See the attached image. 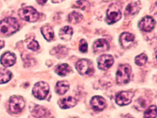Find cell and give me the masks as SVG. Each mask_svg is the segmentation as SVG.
Returning <instances> with one entry per match:
<instances>
[{"mask_svg":"<svg viewBox=\"0 0 157 118\" xmlns=\"http://www.w3.org/2000/svg\"><path fill=\"white\" fill-rule=\"evenodd\" d=\"M16 61L15 54L10 52L4 53L1 58V63L5 67H9L14 65Z\"/></svg>","mask_w":157,"mask_h":118,"instance_id":"14","label":"cell"},{"mask_svg":"<svg viewBox=\"0 0 157 118\" xmlns=\"http://www.w3.org/2000/svg\"><path fill=\"white\" fill-rule=\"evenodd\" d=\"M40 31L43 36L47 41H50L54 38V32L52 28L50 25H46L42 26Z\"/></svg>","mask_w":157,"mask_h":118,"instance_id":"19","label":"cell"},{"mask_svg":"<svg viewBox=\"0 0 157 118\" xmlns=\"http://www.w3.org/2000/svg\"><path fill=\"white\" fill-rule=\"evenodd\" d=\"M156 24L155 20L150 16L144 17L139 23V28L145 32L151 31Z\"/></svg>","mask_w":157,"mask_h":118,"instance_id":"10","label":"cell"},{"mask_svg":"<svg viewBox=\"0 0 157 118\" xmlns=\"http://www.w3.org/2000/svg\"><path fill=\"white\" fill-rule=\"evenodd\" d=\"M27 47L34 51H36L40 48L38 42L34 39H33L29 42V43L27 45Z\"/></svg>","mask_w":157,"mask_h":118,"instance_id":"29","label":"cell"},{"mask_svg":"<svg viewBox=\"0 0 157 118\" xmlns=\"http://www.w3.org/2000/svg\"><path fill=\"white\" fill-rule=\"evenodd\" d=\"M90 106L95 111H102L106 106V101L100 96H94L90 100Z\"/></svg>","mask_w":157,"mask_h":118,"instance_id":"11","label":"cell"},{"mask_svg":"<svg viewBox=\"0 0 157 118\" xmlns=\"http://www.w3.org/2000/svg\"><path fill=\"white\" fill-rule=\"evenodd\" d=\"M119 39L122 47L124 49H128L132 45L134 39V36L129 33L124 32L121 34Z\"/></svg>","mask_w":157,"mask_h":118,"instance_id":"12","label":"cell"},{"mask_svg":"<svg viewBox=\"0 0 157 118\" xmlns=\"http://www.w3.org/2000/svg\"><path fill=\"white\" fill-rule=\"evenodd\" d=\"M18 14L22 20L28 22H36L39 17V13L31 6H26L20 9Z\"/></svg>","mask_w":157,"mask_h":118,"instance_id":"3","label":"cell"},{"mask_svg":"<svg viewBox=\"0 0 157 118\" xmlns=\"http://www.w3.org/2000/svg\"><path fill=\"white\" fill-rule=\"evenodd\" d=\"M77 103L75 98L72 96H68L62 98L59 101V106L62 109H67L74 106Z\"/></svg>","mask_w":157,"mask_h":118,"instance_id":"17","label":"cell"},{"mask_svg":"<svg viewBox=\"0 0 157 118\" xmlns=\"http://www.w3.org/2000/svg\"><path fill=\"white\" fill-rule=\"evenodd\" d=\"M55 71L59 76H65L71 71V68L66 63H62L55 67Z\"/></svg>","mask_w":157,"mask_h":118,"instance_id":"21","label":"cell"},{"mask_svg":"<svg viewBox=\"0 0 157 118\" xmlns=\"http://www.w3.org/2000/svg\"><path fill=\"white\" fill-rule=\"evenodd\" d=\"M126 118H134V117H131V116H128Z\"/></svg>","mask_w":157,"mask_h":118,"instance_id":"33","label":"cell"},{"mask_svg":"<svg viewBox=\"0 0 157 118\" xmlns=\"http://www.w3.org/2000/svg\"><path fill=\"white\" fill-rule=\"evenodd\" d=\"M4 41L0 40V49H2V48L4 47Z\"/></svg>","mask_w":157,"mask_h":118,"instance_id":"31","label":"cell"},{"mask_svg":"<svg viewBox=\"0 0 157 118\" xmlns=\"http://www.w3.org/2000/svg\"><path fill=\"white\" fill-rule=\"evenodd\" d=\"M37 2L39 3V4H40L41 5H43L44 4H45V3L46 2V1H37Z\"/></svg>","mask_w":157,"mask_h":118,"instance_id":"32","label":"cell"},{"mask_svg":"<svg viewBox=\"0 0 157 118\" xmlns=\"http://www.w3.org/2000/svg\"><path fill=\"white\" fill-rule=\"evenodd\" d=\"M133 96V93L131 92L122 91L116 95L115 101L120 106H125L131 103Z\"/></svg>","mask_w":157,"mask_h":118,"instance_id":"9","label":"cell"},{"mask_svg":"<svg viewBox=\"0 0 157 118\" xmlns=\"http://www.w3.org/2000/svg\"><path fill=\"white\" fill-rule=\"evenodd\" d=\"M73 33L72 28L70 26H64L60 29L59 31V38L62 40L68 41L71 39Z\"/></svg>","mask_w":157,"mask_h":118,"instance_id":"18","label":"cell"},{"mask_svg":"<svg viewBox=\"0 0 157 118\" xmlns=\"http://www.w3.org/2000/svg\"><path fill=\"white\" fill-rule=\"evenodd\" d=\"M109 49V45L107 41L99 39L94 41L93 45V49L94 53H102L107 51Z\"/></svg>","mask_w":157,"mask_h":118,"instance_id":"13","label":"cell"},{"mask_svg":"<svg viewBox=\"0 0 157 118\" xmlns=\"http://www.w3.org/2000/svg\"><path fill=\"white\" fill-rule=\"evenodd\" d=\"M147 61V56L144 53H141L135 58V63L138 66L144 65Z\"/></svg>","mask_w":157,"mask_h":118,"instance_id":"27","label":"cell"},{"mask_svg":"<svg viewBox=\"0 0 157 118\" xmlns=\"http://www.w3.org/2000/svg\"><path fill=\"white\" fill-rule=\"evenodd\" d=\"M113 57L110 55L104 54L101 55L98 59V66L101 70L109 69L113 64Z\"/></svg>","mask_w":157,"mask_h":118,"instance_id":"8","label":"cell"},{"mask_svg":"<svg viewBox=\"0 0 157 118\" xmlns=\"http://www.w3.org/2000/svg\"><path fill=\"white\" fill-rule=\"evenodd\" d=\"M12 77V73L4 68H0V84L7 82Z\"/></svg>","mask_w":157,"mask_h":118,"instance_id":"23","label":"cell"},{"mask_svg":"<svg viewBox=\"0 0 157 118\" xmlns=\"http://www.w3.org/2000/svg\"><path fill=\"white\" fill-rule=\"evenodd\" d=\"M49 85L47 83L44 82H37L33 87V94L39 100L45 99L49 92Z\"/></svg>","mask_w":157,"mask_h":118,"instance_id":"6","label":"cell"},{"mask_svg":"<svg viewBox=\"0 0 157 118\" xmlns=\"http://www.w3.org/2000/svg\"><path fill=\"white\" fill-rule=\"evenodd\" d=\"M83 19V16L78 12L75 11L72 12L68 15V22L72 24L79 23Z\"/></svg>","mask_w":157,"mask_h":118,"instance_id":"24","label":"cell"},{"mask_svg":"<svg viewBox=\"0 0 157 118\" xmlns=\"http://www.w3.org/2000/svg\"><path fill=\"white\" fill-rule=\"evenodd\" d=\"M75 68L81 75L90 76L94 71V66L92 62L87 59H81L75 64Z\"/></svg>","mask_w":157,"mask_h":118,"instance_id":"5","label":"cell"},{"mask_svg":"<svg viewBox=\"0 0 157 118\" xmlns=\"http://www.w3.org/2000/svg\"><path fill=\"white\" fill-rule=\"evenodd\" d=\"M140 9V1H132L131 2L126 6L124 11V15L126 17L131 16L136 14Z\"/></svg>","mask_w":157,"mask_h":118,"instance_id":"15","label":"cell"},{"mask_svg":"<svg viewBox=\"0 0 157 118\" xmlns=\"http://www.w3.org/2000/svg\"><path fill=\"white\" fill-rule=\"evenodd\" d=\"M69 84L66 81H61L56 83L55 86V92L59 95L64 94L69 89Z\"/></svg>","mask_w":157,"mask_h":118,"instance_id":"22","label":"cell"},{"mask_svg":"<svg viewBox=\"0 0 157 118\" xmlns=\"http://www.w3.org/2000/svg\"><path fill=\"white\" fill-rule=\"evenodd\" d=\"M25 102L23 98L20 96H13L10 97L9 102L10 111L13 113H18L24 108Z\"/></svg>","mask_w":157,"mask_h":118,"instance_id":"7","label":"cell"},{"mask_svg":"<svg viewBox=\"0 0 157 118\" xmlns=\"http://www.w3.org/2000/svg\"><path fill=\"white\" fill-rule=\"evenodd\" d=\"M67 49L63 45H57L56 47L52 49L50 53L52 55L56 56L58 58H63L67 53Z\"/></svg>","mask_w":157,"mask_h":118,"instance_id":"20","label":"cell"},{"mask_svg":"<svg viewBox=\"0 0 157 118\" xmlns=\"http://www.w3.org/2000/svg\"><path fill=\"white\" fill-rule=\"evenodd\" d=\"M19 23L16 18L7 17L0 22V34L10 36L18 31Z\"/></svg>","mask_w":157,"mask_h":118,"instance_id":"1","label":"cell"},{"mask_svg":"<svg viewBox=\"0 0 157 118\" xmlns=\"http://www.w3.org/2000/svg\"><path fill=\"white\" fill-rule=\"evenodd\" d=\"M79 50L82 52V53H85L87 52V49H88V44L87 42H86L85 40L84 39H81L80 42H79Z\"/></svg>","mask_w":157,"mask_h":118,"instance_id":"30","label":"cell"},{"mask_svg":"<svg viewBox=\"0 0 157 118\" xmlns=\"http://www.w3.org/2000/svg\"><path fill=\"white\" fill-rule=\"evenodd\" d=\"M156 116V106L152 105L148 107L145 111L144 118H155Z\"/></svg>","mask_w":157,"mask_h":118,"instance_id":"25","label":"cell"},{"mask_svg":"<svg viewBox=\"0 0 157 118\" xmlns=\"http://www.w3.org/2000/svg\"><path fill=\"white\" fill-rule=\"evenodd\" d=\"M89 2L86 1H75L74 2V6L72 7L80 9L82 10H85L86 7L89 6Z\"/></svg>","mask_w":157,"mask_h":118,"instance_id":"28","label":"cell"},{"mask_svg":"<svg viewBox=\"0 0 157 118\" xmlns=\"http://www.w3.org/2000/svg\"><path fill=\"white\" fill-rule=\"evenodd\" d=\"M31 114L36 118H42L47 115V109L40 105H34L30 108Z\"/></svg>","mask_w":157,"mask_h":118,"instance_id":"16","label":"cell"},{"mask_svg":"<svg viewBox=\"0 0 157 118\" xmlns=\"http://www.w3.org/2000/svg\"><path fill=\"white\" fill-rule=\"evenodd\" d=\"M121 17V12L120 6L117 4H112L109 7L107 12L105 22L111 25L118 22Z\"/></svg>","mask_w":157,"mask_h":118,"instance_id":"4","label":"cell"},{"mask_svg":"<svg viewBox=\"0 0 157 118\" xmlns=\"http://www.w3.org/2000/svg\"><path fill=\"white\" fill-rule=\"evenodd\" d=\"M131 68L128 64H121L118 66L116 73V82L121 85L128 84L130 81Z\"/></svg>","mask_w":157,"mask_h":118,"instance_id":"2","label":"cell"},{"mask_svg":"<svg viewBox=\"0 0 157 118\" xmlns=\"http://www.w3.org/2000/svg\"><path fill=\"white\" fill-rule=\"evenodd\" d=\"M134 108L138 111H143L147 106V103L144 98H139L134 102Z\"/></svg>","mask_w":157,"mask_h":118,"instance_id":"26","label":"cell"}]
</instances>
